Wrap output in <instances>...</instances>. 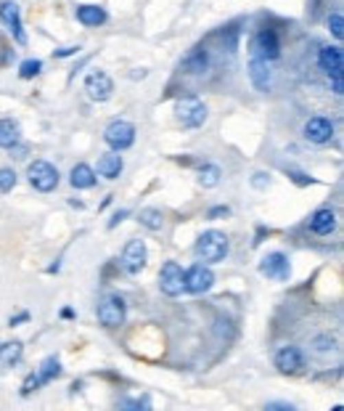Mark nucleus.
Masks as SVG:
<instances>
[{
  "instance_id": "1",
  "label": "nucleus",
  "mask_w": 344,
  "mask_h": 411,
  "mask_svg": "<svg viewBox=\"0 0 344 411\" xmlns=\"http://www.w3.org/2000/svg\"><path fill=\"white\" fill-rule=\"evenodd\" d=\"M228 252H231V242H228V236L218 231V228H209V231H204L196 244H194V255H196V260L199 263H222L228 258Z\"/></svg>"
},
{
  "instance_id": "2",
  "label": "nucleus",
  "mask_w": 344,
  "mask_h": 411,
  "mask_svg": "<svg viewBox=\"0 0 344 411\" xmlns=\"http://www.w3.org/2000/svg\"><path fill=\"white\" fill-rule=\"evenodd\" d=\"M281 35L273 27H260L249 40V54L252 58H262V61H278L281 58Z\"/></svg>"
},
{
  "instance_id": "3",
  "label": "nucleus",
  "mask_w": 344,
  "mask_h": 411,
  "mask_svg": "<svg viewBox=\"0 0 344 411\" xmlns=\"http://www.w3.org/2000/svg\"><path fill=\"white\" fill-rule=\"evenodd\" d=\"M175 117L183 128L196 131L207 122V104L201 101L199 96H181L175 101Z\"/></svg>"
},
{
  "instance_id": "4",
  "label": "nucleus",
  "mask_w": 344,
  "mask_h": 411,
  "mask_svg": "<svg viewBox=\"0 0 344 411\" xmlns=\"http://www.w3.org/2000/svg\"><path fill=\"white\" fill-rule=\"evenodd\" d=\"M95 316H98V321H101V326H106V329H119L127 318L125 298L117 295V292L104 295L101 302H98V308H95Z\"/></svg>"
},
{
  "instance_id": "5",
  "label": "nucleus",
  "mask_w": 344,
  "mask_h": 411,
  "mask_svg": "<svg viewBox=\"0 0 344 411\" xmlns=\"http://www.w3.org/2000/svg\"><path fill=\"white\" fill-rule=\"evenodd\" d=\"M27 181H30V186L40 191V194H51L58 188V181H61V175H58V170L48 162V159H32L30 165H27Z\"/></svg>"
},
{
  "instance_id": "6",
  "label": "nucleus",
  "mask_w": 344,
  "mask_h": 411,
  "mask_svg": "<svg viewBox=\"0 0 344 411\" xmlns=\"http://www.w3.org/2000/svg\"><path fill=\"white\" fill-rule=\"evenodd\" d=\"M215 287V274L207 263H194L191 268L183 271V292L188 295H204Z\"/></svg>"
},
{
  "instance_id": "7",
  "label": "nucleus",
  "mask_w": 344,
  "mask_h": 411,
  "mask_svg": "<svg viewBox=\"0 0 344 411\" xmlns=\"http://www.w3.org/2000/svg\"><path fill=\"white\" fill-rule=\"evenodd\" d=\"M104 141H106V146L111 151H122L130 149L133 144H135V125L133 122H127V120H114L106 125V131H104Z\"/></svg>"
},
{
  "instance_id": "8",
  "label": "nucleus",
  "mask_w": 344,
  "mask_h": 411,
  "mask_svg": "<svg viewBox=\"0 0 344 411\" xmlns=\"http://www.w3.org/2000/svg\"><path fill=\"white\" fill-rule=\"evenodd\" d=\"M148 263V247L141 239H130L122 249V258H119V265L127 276H138Z\"/></svg>"
},
{
  "instance_id": "9",
  "label": "nucleus",
  "mask_w": 344,
  "mask_h": 411,
  "mask_svg": "<svg viewBox=\"0 0 344 411\" xmlns=\"http://www.w3.org/2000/svg\"><path fill=\"white\" fill-rule=\"evenodd\" d=\"M273 364H275V369L281 374H299L305 366H308V358L302 353V348H297V345H284V348H278L275 355H273Z\"/></svg>"
},
{
  "instance_id": "10",
  "label": "nucleus",
  "mask_w": 344,
  "mask_h": 411,
  "mask_svg": "<svg viewBox=\"0 0 344 411\" xmlns=\"http://www.w3.org/2000/svg\"><path fill=\"white\" fill-rule=\"evenodd\" d=\"M85 93L95 104H106L111 96H114V80L104 69H91L85 75Z\"/></svg>"
},
{
  "instance_id": "11",
  "label": "nucleus",
  "mask_w": 344,
  "mask_h": 411,
  "mask_svg": "<svg viewBox=\"0 0 344 411\" xmlns=\"http://www.w3.org/2000/svg\"><path fill=\"white\" fill-rule=\"evenodd\" d=\"M0 24L11 32L14 43L27 45V32H24V21H21V8L14 0H3L0 3Z\"/></svg>"
},
{
  "instance_id": "12",
  "label": "nucleus",
  "mask_w": 344,
  "mask_h": 411,
  "mask_svg": "<svg viewBox=\"0 0 344 411\" xmlns=\"http://www.w3.org/2000/svg\"><path fill=\"white\" fill-rule=\"evenodd\" d=\"M302 135H305V141H310V144L323 146V144H328L334 138V122L328 120L326 114H315V117H310L308 122H305Z\"/></svg>"
},
{
  "instance_id": "13",
  "label": "nucleus",
  "mask_w": 344,
  "mask_h": 411,
  "mask_svg": "<svg viewBox=\"0 0 344 411\" xmlns=\"http://www.w3.org/2000/svg\"><path fill=\"white\" fill-rule=\"evenodd\" d=\"M260 274H262L265 279H273V281H289L291 276L289 258H286L284 252H268V255L260 260Z\"/></svg>"
},
{
  "instance_id": "14",
  "label": "nucleus",
  "mask_w": 344,
  "mask_h": 411,
  "mask_svg": "<svg viewBox=\"0 0 344 411\" xmlns=\"http://www.w3.org/2000/svg\"><path fill=\"white\" fill-rule=\"evenodd\" d=\"M159 289H162L167 298H178L183 295V268L181 263L167 260L159 271Z\"/></svg>"
},
{
  "instance_id": "15",
  "label": "nucleus",
  "mask_w": 344,
  "mask_h": 411,
  "mask_svg": "<svg viewBox=\"0 0 344 411\" xmlns=\"http://www.w3.org/2000/svg\"><path fill=\"white\" fill-rule=\"evenodd\" d=\"M308 228L315 234V236H331L336 231V212L331 207H318L308 221Z\"/></svg>"
},
{
  "instance_id": "16",
  "label": "nucleus",
  "mask_w": 344,
  "mask_h": 411,
  "mask_svg": "<svg viewBox=\"0 0 344 411\" xmlns=\"http://www.w3.org/2000/svg\"><path fill=\"white\" fill-rule=\"evenodd\" d=\"M209 69V51L204 45L191 48L181 61V72L183 75H204Z\"/></svg>"
},
{
  "instance_id": "17",
  "label": "nucleus",
  "mask_w": 344,
  "mask_h": 411,
  "mask_svg": "<svg viewBox=\"0 0 344 411\" xmlns=\"http://www.w3.org/2000/svg\"><path fill=\"white\" fill-rule=\"evenodd\" d=\"M318 67L326 72L328 77L344 75V51L339 45H326L318 54Z\"/></svg>"
},
{
  "instance_id": "18",
  "label": "nucleus",
  "mask_w": 344,
  "mask_h": 411,
  "mask_svg": "<svg viewBox=\"0 0 344 411\" xmlns=\"http://www.w3.org/2000/svg\"><path fill=\"white\" fill-rule=\"evenodd\" d=\"M249 80L260 93H268L273 85V69L271 61H262V58H252L249 61Z\"/></svg>"
},
{
  "instance_id": "19",
  "label": "nucleus",
  "mask_w": 344,
  "mask_h": 411,
  "mask_svg": "<svg viewBox=\"0 0 344 411\" xmlns=\"http://www.w3.org/2000/svg\"><path fill=\"white\" fill-rule=\"evenodd\" d=\"M77 21L82 24V27H101V24H106L109 21V14H106V8L104 5H95V3H80L77 5Z\"/></svg>"
},
{
  "instance_id": "20",
  "label": "nucleus",
  "mask_w": 344,
  "mask_h": 411,
  "mask_svg": "<svg viewBox=\"0 0 344 411\" xmlns=\"http://www.w3.org/2000/svg\"><path fill=\"white\" fill-rule=\"evenodd\" d=\"M21 358H24V345H21L19 340L0 342V369H3V372H11L14 366H19Z\"/></svg>"
},
{
  "instance_id": "21",
  "label": "nucleus",
  "mask_w": 344,
  "mask_h": 411,
  "mask_svg": "<svg viewBox=\"0 0 344 411\" xmlns=\"http://www.w3.org/2000/svg\"><path fill=\"white\" fill-rule=\"evenodd\" d=\"M122 168H125V162H122L119 151H106L98 159V175L106 178V181H117L122 175Z\"/></svg>"
},
{
  "instance_id": "22",
  "label": "nucleus",
  "mask_w": 344,
  "mask_h": 411,
  "mask_svg": "<svg viewBox=\"0 0 344 411\" xmlns=\"http://www.w3.org/2000/svg\"><path fill=\"white\" fill-rule=\"evenodd\" d=\"M21 144V128L14 117H0V149H16Z\"/></svg>"
},
{
  "instance_id": "23",
  "label": "nucleus",
  "mask_w": 344,
  "mask_h": 411,
  "mask_svg": "<svg viewBox=\"0 0 344 411\" xmlns=\"http://www.w3.org/2000/svg\"><path fill=\"white\" fill-rule=\"evenodd\" d=\"M69 184H72V188H77V191L93 188L95 186V170H93L91 165H85V162H77L72 168V173H69Z\"/></svg>"
},
{
  "instance_id": "24",
  "label": "nucleus",
  "mask_w": 344,
  "mask_h": 411,
  "mask_svg": "<svg viewBox=\"0 0 344 411\" xmlns=\"http://www.w3.org/2000/svg\"><path fill=\"white\" fill-rule=\"evenodd\" d=\"M138 223L148 228V231H162L164 225V215L162 210H157V207H144L141 212H138Z\"/></svg>"
},
{
  "instance_id": "25",
  "label": "nucleus",
  "mask_w": 344,
  "mask_h": 411,
  "mask_svg": "<svg viewBox=\"0 0 344 411\" xmlns=\"http://www.w3.org/2000/svg\"><path fill=\"white\" fill-rule=\"evenodd\" d=\"M40 377H43V382L48 385V382H54V379H58L61 374H64V369H61V358L58 355H48L43 364H40Z\"/></svg>"
},
{
  "instance_id": "26",
  "label": "nucleus",
  "mask_w": 344,
  "mask_h": 411,
  "mask_svg": "<svg viewBox=\"0 0 344 411\" xmlns=\"http://www.w3.org/2000/svg\"><path fill=\"white\" fill-rule=\"evenodd\" d=\"M220 178H222V170L218 165H212V162L199 165V184L204 188H215L220 184Z\"/></svg>"
},
{
  "instance_id": "27",
  "label": "nucleus",
  "mask_w": 344,
  "mask_h": 411,
  "mask_svg": "<svg viewBox=\"0 0 344 411\" xmlns=\"http://www.w3.org/2000/svg\"><path fill=\"white\" fill-rule=\"evenodd\" d=\"M40 72H43V61L40 58H24L19 64V77L21 80H35Z\"/></svg>"
},
{
  "instance_id": "28",
  "label": "nucleus",
  "mask_w": 344,
  "mask_h": 411,
  "mask_svg": "<svg viewBox=\"0 0 344 411\" xmlns=\"http://www.w3.org/2000/svg\"><path fill=\"white\" fill-rule=\"evenodd\" d=\"M326 24H328V32L334 35V40H344V14L342 11H331L326 16Z\"/></svg>"
},
{
  "instance_id": "29",
  "label": "nucleus",
  "mask_w": 344,
  "mask_h": 411,
  "mask_svg": "<svg viewBox=\"0 0 344 411\" xmlns=\"http://www.w3.org/2000/svg\"><path fill=\"white\" fill-rule=\"evenodd\" d=\"M45 382H43V377H40V372H30L27 377H24V382H21V398H27V395H32V392H37L40 388H43Z\"/></svg>"
},
{
  "instance_id": "30",
  "label": "nucleus",
  "mask_w": 344,
  "mask_h": 411,
  "mask_svg": "<svg viewBox=\"0 0 344 411\" xmlns=\"http://www.w3.org/2000/svg\"><path fill=\"white\" fill-rule=\"evenodd\" d=\"M16 188V173L14 168H0V194H8Z\"/></svg>"
},
{
  "instance_id": "31",
  "label": "nucleus",
  "mask_w": 344,
  "mask_h": 411,
  "mask_svg": "<svg viewBox=\"0 0 344 411\" xmlns=\"http://www.w3.org/2000/svg\"><path fill=\"white\" fill-rule=\"evenodd\" d=\"M286 175L291 178V184H297V186H312L315 184V178L305 173V170H297V168H286Z\"/></svg>"
},
{
  "instance_id": "32",
  "label": "nucleus",
  "mask_w": 344,
  "mask_h": 411,
  "mask_svg": "<svg viewBox=\"0 0 344 411\" xmlns=\"http://www.w3.org/2000/svg\"><path fill=\"white\" fill-rule=\"evenodd\" d=\"M271 173H265V170H257L252 175V186L257 188V191H265V188L271 186Z\"/></svg>"
},
{
  "instance_id": "33",
  "label": "nucleus",
  "mask_w": 344,
  "mask_h": 411,
  "mask_svg": "<svg viewBox=\"0 0 344 411\" xmlns=\"http://www.w3.org/2000/svg\"><path fill=\"white\" fill-rule=\"evenodd\" d=\"M228 215H231V207H228V205H215V207H209V210H207V218H209V221L228 218Z\"/></svg>"
},
{
  "instance_id": "34",
  "label": "nucleus",
  "mask_w": 344,
  "mask_h": 411,
  "mask_svg": "<svg viewBox=\"0 0 344 411\" xmlns=\"http://www.w3.org/2000/svg\"><path fill=\"white\" fill-rule=\"evenodd\" d=\"M326 3L328 0H310L308 5V14H310V21H315L318 19V16H321V11H323V8H326Z\"/></svg>"
},
{
  "instance_id": "35",
  "label": "nucleus",
  "mask_w": 344,
  "mask_h": 411,
  "mask_svg": "<svg viewBox=\"0 0 344 411\" xmlns=\"http://www.w3.org/2000/svg\"><path fill=\"white\" fill-rule=\"evenodd\" d=\"M82 48L80 45H67V48H58V51H54L56 58H69V56H77Z\"/></svg>"
},
{
  "instance_id": "36",
  "label": "nucleus",
  "mask_w": 344,
  "mask_h": 411,
  "mask_svg": "<svg viewBox=\"0 0 344 411\" xmlns=\"http://www.w3.org/2000/svg\"><path fill=\"white\" fill-rule=\"evenodd\" d=\"M312 345H315V348H318L321 353H326V351H331V348H334V340H331V337H328V335L315 337V342H312Z\"/></svg>"
},
{
  "instance_id": "37",
  "label": "nucleus",
  "mask_w": 344,
  "mask_h": 411,
  "mask_svg": "<svg viewBox=\"0 0 344 411\" xmlns=\"http://www.w3.org/2000/svg\"><path fill=\"white\" fill-rule=\"evenodd\" d=\"M127 215H130V210H117V212L111 215V221H109V223H106V228H109V231H111V228H117V225H119V223H122V221H125Z\"/></svg>"
},
{
  "instance_id": "38",
  "label": "nucleus",
  "mask_w": 344,
  "mask_h": 411,
  "mask_svg": "<svg viewBox=\"0 0 344 411\" xmlns=\"http://www.w3.org/2000/svg\"><path fill=\"white\" fill-rule=\"evenodd\" d=\"M331 80V91H334V96H342L344 93V75H334L328 77Z\"/></svg>"
},
{
  "instance_id": "39",
  "label": "nucleus",
  "mask_w": 344,
  "mask_h": 411,
  "mask_svg": "<svg viewBox=\"0 0 344 411\" xmlns=\"http://www.w3.org/2000/svg\"><path fill=\"white\" fill-rule=\"evenodd\" d=\"M30 318H32V316H30V311H21V313H16V316L8 318V326L14 329V326H19V324H27Z\"/></svg>"
},
{
  "instance_id": "40",
  "label": "nucleus",
  "mask_w": 344,
  "mask_h": 411,
  "mask_svg": "<svg viewBox=\"0 0 344 411\" xmlns=\"http://www.w3.org/2000/svg\"><path fill=\"white\" fill-rule=\"evenodd\" d=\"M265 236H271V228H265V225H257V234H254V242H252V247H260L262 244V239Z\"/></svg>"
},
{
  "instance_id": "41",
  "label": "nucleus",
  "mask_w": 344,
  "mask_h": 411,
  "mask_svg": "<svg viewBox=\"0 0 344 411\" xmlns=\"http://www.w3.org/2000/svg\"><path fill=\"white\" fill-rule=\"evenodd\" d=\"M74 316H77L74 308H61V318H64V321H72Z\"/></svg>"
},
{
  "instance_id": "42",
  "label": "nucleus",
  "mask_w": 344,
  "mask_h": 411,
  "mask_svg": "<svg viewBox=\"0 0 344 411\" xmlns=\"http://www.w3.org/2000/svg\"><path fill=\"white\" fill-rule=\"evenodd\" d=\"M268 409H284V411H291L294 406L291 403H268Z\"/></svg>"
},
{
  "instance_id": "43",
  "label": "nucleus",
  "mask_w": 344,
  "mask_h": 411,
  "mask_svg": "<svg viewBox=\"0 0 344 411\" xmlns=\"http://www.w3.org/2000/svg\"><path fill=\"white\" fill-rule=\"evenodd\" d=\"M69 205L77 207V210H82V207H85V202H82V199H77V197H72V199H69Z\"/></svg>"
},
{
  "instance_id": "44",
  "label": "nucleus",
  "mask_w": 344,
  "mask_h": 411,
  "mask_svg": "<svg viewBox=\"0 0 344 411\" xmlns=\"http://www.w3.org/2000/svg\"><path fill=\"white\" fill-rule=\"evenodd\" d=\"M111 199H114V197H111V194H109V197H106V199H104V202H101V207H98V210H106V207L111 205Z\"/></svg>"
}]
</instances>
